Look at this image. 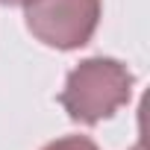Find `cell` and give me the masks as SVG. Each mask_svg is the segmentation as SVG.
<instances>
[{"label":"cell","instance_id":"obj_2","mask_svg":"<svg viewBox=\"0 0 150 150\" xmlns=\"http://www.w3.org/2000/svg\"><path fill=\"white\" fill-rule=\"evenodd\" d=\"M100 0H24V21L35 41L53 50H80L100 24Z\"/></svg>","mask_w":150,"mask_h":150},{"label":"cell","instance_id":"obj_1","mask_svg":"<svg viewBox=\"0 0 150 150\" xmlns=\"http://www.w3.org/2000/svg\"><path fill=\"white\" fill-rule=\"evenodd\" d=\"M132 86L135 77L124 62L112 56H91L68 74L59 103L74 124L94 127L129 103Z\"/></svg>","mask_w":150,"mask_h":150},{"label":"cell","instance_id":"obj_4","mask_svg":"<svg viewBox=\"0 0 150 150\" xmlns=\"http://www.w3.org/2000/svg\"><path fill=\"white\" fill-rule=\"evenodd\" d=\"M18 3H24V0H0V6H18Z\"/></svg>","mask_w":150,"mask_h":150},{"label":"cell","instance_id":"obj_3","mask_svg":"<svg viewBox=\"0 0 150 150\" xmlns=\"http://www.w3.org/2000/svg\"><path fill=\"white\" fill-rule=\"evenodd\" d=\"M41 150H100L88 135H62L50 144H44Z\"/></svg>","mask_w":150,"mask_h":150},{"label":"cell","instance_id":"obj_5","mask_svg":"<svg viewBox=\"0 0 150 150\" xmlns=\"http://www.w3.org/2000/svg\"><path fill=\"white\" fill-rule=\"evenodd\" d=\"M135 150H144V147H141V144H135Z\"/></svg>","mask_w":150,"mask_h":150}]
</instances>
